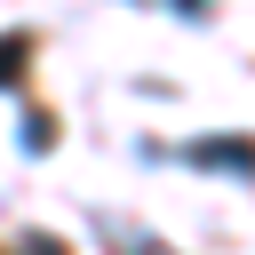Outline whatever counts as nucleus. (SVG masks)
Instances as JSON below:
<instances>
[{
	"label": "nucleus",
	"instance_id": "nucleus-2",
	"mask_svg": "<svg viewBox=\"0 0 255 255\" xmlns=\"http://www.w3.org/2000/svg\"><path fill=\"white\" fill-rule=\"evenodd\" d=\"M24 56H32V32H8V40H0V88L24 80Z\"/></svg>",
	"mask_w": 255,
	"mask_h": 255
},
{
	"label": "nucleus",
	"instance_id": "nucleus-1",
	"mask_svg": "<svg viewBox=\"0 0 255 255\" xmlns=\"http://www.w3.org/2000/svg\"><path fill=\"white\" fill-rule=\"evenodd\" d=\"M199 167H231V175H255V143H191Z\"/></svg>",
	"mask_w": 255,
	"mask_h": 255
}]
</instances>
